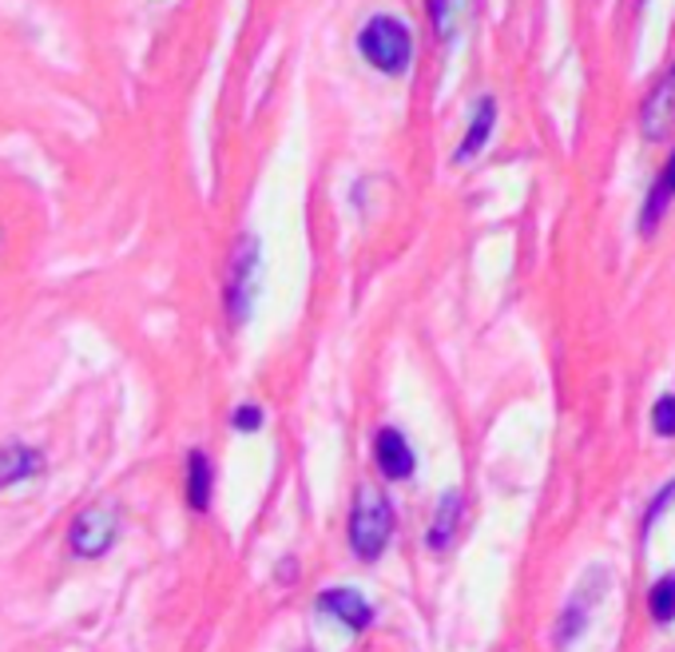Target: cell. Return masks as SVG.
I'll list each match as a JSON object with an SVG mask.
<instances>
[{
  "label": "cell",
  "instance_id": "cell-1",
  "mask_svg": "<svg viewBox=\"0 0 675 652\" xmlns=\"http://www.w3.org/2000/svg\"><path fill=\"white\" fill-rule=\"evenodd\" d=\"M361 57L370 60L373 68L385 72V76H397V72L409 68V57H413V40H409V28L394 16H373L358 36Z\"/></svg>",
  "mask_w": 675,
  "mask_h": 652
},
{
  "label": "cell",
  "instance_id": "cell-2",
  "mask_svg": "<svg viewBox=\"0 0 675 652\" xmlns=\"http://www.w3.org/2000/svg\"><path fill=\"white\" fill-rule=\"evenodd\" d=\"M390 534H394V510H390V501L382 493H373V489H361L354 517H349V546H354V553L361 561H373L385 549Z\"/></svg>",
  "mask_w": 675,
  "mask_h": 652
},
{
  "label": "cell",
  "instance_id": "cell-3",
  "mask_svg": "<svg viewBox=\"0 0 675 652\" xmlns=\"http://www.w3.org/2000/svg\"><path fill=\"white\" fill-rule=\"evenodd\" d=\"M116 537H119L116 513L104 510V505H88V510L72 522L68 549L76 553V557H104L107 549L116 546Z\"/></svg>",
  "mask_w": 675,
  "mask_h": 652
},
{
  "label": "cell",
  "instance_id": "cell-4",
  "mask_svg": "<svg viewBox=\"0 0 675 652\" xmlns=\"http://www.w3.org/2000/svg\"><path fill=\"white\" fill-rule=\"evenodd\" d=\"M255 275H258V239L246 235L239 251H234L231 263V283H227V303H231V318L243 323L246 306H251V294H255Z\"/></svg>",
  "mask_w": 675,
  "mask_h": 652
},
{
  "label": "cell",
  "instance_id": "cell-5",
  "mask_svg": "<svg viewBox=\"0 0 675 652\" xmlns=\"http://www.w3.org/2000/svg\"><path fill=\"white\" fill-rule=\"evenodd\" d=\"M672 124H675V68L655 84L640 112V128L648 140H664L667 131H672Z\"/></svg>",
  "mask_w": 675,
  "mask_h": 652
},
{
  "label": "cell",
  "instance_id": "cell-6",
  "mask_svg": "<svg viewBox=\"0 0 675 652\" xmlns=\"http://www.w3.org/2000/svg\"><path fill=\"white\" fill-rule=\"evenodd\" d=\"M373 457H378V469H382L390 481L409 478V474H413V462H418L406 438H402L397 430H390V426L373 438Z\"/></svg>",
  "mask_w": 675,
  "mask_h": 652
},
{
  "label": "cell",
  "instance_id": "cell-7",
  "mask_svg": "<svg viewBox=\"0 0 675 652\" xmlns=\"http://www.w3.org/2000/svg\"><path fill=\"white\" fill-rule=\"evenodd\" d=\"M40 469H44L40 450H28V446H4L0 450V489L16 486V481H33Z\"/></svg>",
  "mask_w": 675,
  "mask_h": 652
},
{
  "label": "cell",
  "instance_id": "cell-8",
  "mask_svg": "<svg viewBox=\"0 0 675 652\" xmlns=\"http://www.w3.org/2000/svg\"><path fill=\"white\" fill-rule=\"evenodd\" d=\"M318 609H327V613H334L342 625H349V629H366L373 620V609L366 605V597H358L354 589H334V593H322L318 597Z\"/></svg>",
  "mask_w": 675,
  "mask_h": 652
},
{
  "label": "cell",
  "instance_id": "cell-9",
  "mask_svg": "<svg viewBox=\"0 0 675 652\" xmlns=\"http://www.w3.org/2000/svg\"><path fill=\"white\" fill-rule=\"evenodd\" d=\"M473 9H477V0H430L433 33L442 36V40H454V36L469 24Z\"/></svg>",
  "mask_w": 675,
  "mask_h": 652
},
{
  "label": "cell",
  "instance_id": "cell-10",
  "mask_svg": "<svg viewBox=\"0 0 675 652\" xmlns=\"http://www.w3.org/2000/svg\"><path fill=\"white\" fill-rule=\"evenodd\" d=\"M211 481H215V474H211V462L207 454H191V462H187V501H191V510H207L211 505Z\"/></svg>",
  "mask_w": 675,
  "mask_h": 652
},
{
  "label": "cell",
  "instance_id": "cell-11",
  "mask_svg": "<svg viewBox=\"0 0 675 652\" xmlns=\"http://www.w3.org/2000/svg\"><path fill=\"white\" fill-rule=\"evenodd\" d=\"M493 116H497V104H493V100H481L477 116H473V128H469V136L461 140L457 160H473V155L485 148V140H489V131H493Z\"/></svg>",
  "mask_w": 675,
  "mask_h": 652
},
{
  "label": "cell",
  "instance_id": "cell-12",
  "mask_svg": "<svg viewBox=\"0 0 675 652\" xmlns=\"http://www.w3.org/2000/svg\"><path fill=\"white\" fill-rule=\"evenodd\" d=\"M457 513H461V493H445L442 498V510H437V522H433V534H430V546L433 549H445L449 546V534H454V522Z\"/></svg>",
  "mask_w": 675,
  "mask_h": 652
},
{
  "label": "cell",
  "instance_id": "cell-13",
  "mask_svg": "<svg viewBox=\"0 0 675 652\" xmlns=\"http://www.w3.org/2000/svg\"><path fill=\"white\" fill-rule=\"evenodd\" d=\"M648 609H652V617L660 620V625H667V620H675V573H672V577H660V581L652 585V597H648Z\"/></svg>",
  "mask_w": 675,
  "mask_h": 652
},
{
  "label": "cell",
  "instance_id": "cell-14",
  "mask_svg": "<svg viewBox=\"0 0 675 652\" xmlns=\"http://www.w3.org/2000/svg\"><path fill=\"white\" fill-rule=\"evenodd\" d=\"M652 426H655V434H660V438H672V434H675V394H664L660 402H655Z\"/></svg>",
  "mask_w": 675,
  "mask_h": 652
},
{
  "label": "cell",
  "instance_id": "cell-15",
  "mask_svg": "<svg viewBox=\"0 0 675 652\" xmlns=\"http://www.w3.org/2000/svg\"><path fill=\"white\" fill-rule=\"evenodd\" d=\"M258 426H263V410H258V406H239V410H234V430L255 434Z\"/></svg>",
  "mask_w": 675,
  "mask_h": 652
},
{
  "label": "cell",
  "instance_id": "cell-16",
  "mask_svg": "<svg viewBox=\"0 0 675 652\" xmlns=\"http://www.w3.org/2000/svg\"><path fill=\"white\" fill-rule=\"evenodd\" d=\"M664 187L667 191H675V155H672V163H667V172H664Z\"/></svg>",
  "mask_w": 675,
  "mask_h": 652
}]
</instances>
